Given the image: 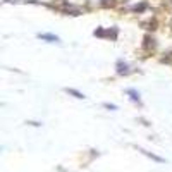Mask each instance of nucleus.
<instances>
[{"mask_svg": "<svg viewBox=\"0 0 172 172\" xmlns=\"http://www.w3.org/2000/svg\"><path fill=\"white\" fill-rule=\"evenodd\" d=\"M127 93L131 95V98H133L134 102H140V95H138V93H136L134 90H127Z\"/></svg>", "mask_w": 172, "mask_h": 172, "instance_id": "5", "label": "nucleus"}, {"mask_svg": "<svg viewBox=\"0 0 172 172\" xmlns=\"http://www.w3.org/2000/svg\"><path fill=\"white\" fill-rule=\"evenodd\" d=\"M140 152H143V153H145V155H146V157H150V159H153V160H155V162H164V160H162V159H160V157H157V155H153V153H148V152H146V150H140Z\"/></svg>", "mask_w": 172, "mask_h": 172, "instance_id": "3", "label": "nucleus"}, {"mask_svg": "<svg viewBox=\"0 0 172 172\" xmlns=\"http://www.w3.org/2000/svg\"><path fill=\"white\" fill-rule=\"evenodd\" d=\"M117 67H119V69H117V72H119V74H127V72H129V71H127V65H126V64H122V62H119V64H117Z\"/></svg>", "mask_w": 172, "mask_h": 172, "instance_id": "1", "label": "nucleus"}, {"mask_svg": "<svg viewBox=\"0 0 172 172\" xmlns=\"http://www.w3.org/2000/svg\"><path fill=\"white\" fill-rule=\"evenodd\" d=\"M65 91H67V93H71V95H74L76 98H84V95H83V93H79V91H76V90H69V88H67Z\"/></svg>", "mask_w": 172, "mask_h": 172, "instance_id": "4", "label": "nucleus"}, {"mask_svg": "<svg viewBox=\"0 0 172 172\" xmlns=\"http://www.w3.org/2000/svg\"><path fill=\"white\" fill-rule=\"evenodd\" d=\"M40 38L41 40H48V41H59V38L53 36V34H40Z\"/></svg>", "mask_w": 172, "mask_h": 172, "instance_id": "2", "label": "nucleus"}]
</instances>
